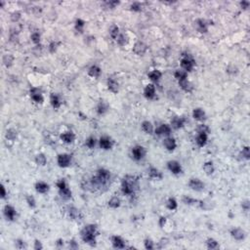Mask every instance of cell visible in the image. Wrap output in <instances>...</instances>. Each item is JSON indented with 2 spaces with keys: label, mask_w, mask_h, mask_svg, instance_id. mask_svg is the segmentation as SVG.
<instances>
[{
  "label": "cell",
  "mask_w": 250,
  "mask_h": 250,
  "mask_svg": "<svg viewBox=\"0 0 250 250\" xmlns=\"http://www.w3.org/2000/svg\"><path fill=\"white\" fill-rule=\"evenodd\" d=\"M189 186L191 190L197 191H200L204 189V184L199 179H191V181L189 182Z\"/></svg>",
  "instance_id": "7"
},
{
  "label": "cell",
  "mask_w": 250,
  "mask_h": 250,
  "mask_svg": "<svg viewBox=\"0 0 250 250\" xmlns=\"http://www.w3.org/2000/svg\"><path fill=\"white\" fill-rule=\"evenodd\" d=\"M184 123H185V118H183V117L175 116V117H173V119L171 120V125L174 129H180V128L184 126Z\"/></svg>",
  "instance_id": "15"
},
{
  "label": "cell",
  "mask_w": 250,
  "mask_h": 250,
  "mask_svg": "<svg viewBox=\"0 0 250 250\" xmlns=\"http://www.w3.org/2000/svg\"><path fill=\"white\" fill-rule=\"evenodd\" d=\"M74 134L72 132H66L61 135V139H62L64 142L66 143V144H69V143H72L73 140H74Z\"/></svg>",
  "instance_id": "22"
},
{
  "label": "cell",
  "mask_w": 250,
  "mask_h": 250,
  "mask_svg": "<svg viewBox=\"0 0 250 250\" xmlns=\"http://www.w3.org/2000/svg\"><path fill=\"white\" fill-rule=\"evenodd\" d=\"M34 249H42V244H41V242L40 241H38V240H36V241L34 242Z\"/></svg>",
  "instance_id": "58"
},
{
  "label": "cell",
  "mask_w": 250,
  "mask_h": 250,
  "mask_svg": "<svg viewBox=\"0 0 250 250\" xmlns=\"http://www.w3.org/2000/svg\"><path fill=\"white\" fill-rule=\"evenodd\" d=\"M165 223H166V218L165 217H161L159 219V226L160 227H163L165 225Z\"/></svg>",
  "instance_id": "60"
},
{
  "label": "cell",
  "mask_w": 250,
  "mask_h": 250,
  "mask_svg": "<svg viewBox=\"0 0 250 250\" xmlns=\"http://www.w3.org/2000/svg\"><path fill=\"white\" fill-rule=\"evenodd\" d=\"M49 49H50V52H51V53H54V52H55L56 49H57V43H56V42H52V43H51Z\"/></svg>",
  "instance_id": "56"
},
{
  "label": "cell",
  "mask_w": 250,
  "mask_h": 250,
  "mask_svg": "<svg viewBox=\"0 0 250 250\" xmlns=\"http://www.w3.org/2000/svg\"><path fill=\"white\" fill-rule=\"evenodd\" d=\"M60 194L61 197L63 198H65V199H69V198L72 197V191L69 189V187H66L65 189H63V190L60 191Z\"/></svg>",
  "instance_id": "34"
},
{
  "label": "cell",
  "mask_w": 250,
  "mask_h": 250,
  "mask_svg": "<svg viewBox=\"0 0 250 250\" xmlns=\"http://www.w3.org/2000/svg\"><path fill=\"white\" fill-rule=\"evenodd\" d=\"M48 189H49V186L44 182H38L35 184V190L40 194H45Z\"/></svg>",
  "instance_id": "20"
},
{
  "label": "cell",
  "mask_w": 250,
  "mask_h": 250,
  "mask_svg": "<svg viewBox=\"0 0 250 250\" xmlns=\"http://www.w3.org/2000/svg\"><path fill=\"white\" fill-rule=\"evenodd\" d=\"M100 147L104 150H110L113 147V142H111L110 138L102 137L100 139Z\"/></svg>",
  "instance_id": "16"
},
{
  "label": "cell",
  "mask_w": 250,
  "mask_h": 250,
  "mask_svg": "<svg viewBox=\"0 0 250 250\" xmlns=\"http://www.w3.org/2000/svg\"><path fill=\"white\" fill-rule=\"evenodd\" d=\"M101 74V69L99 68L98 66H92L90 69H89V75L92 76V77H99Z\"/></svg>",
  "instance_id": "27"
},
{
  "label": "cell",
  "mask_w": 250,
  "mask_h": 250,
  "mask_svg": "<svg viewBox=\"0 0 250 250\" xmlns=\"http://www.w3.org/2000/svg\"><path fill=\"white\" fill-rule=\"evenodd\" d=\"M248 205H249V203H248V201H246V202H244V203H242V207L244 208L245 210H248Z\"/></svg>",
  "instance_id": "63"
},
{
  "label": "cell",
  "mask_w": 250,
  "mask_h": 250,
  "mask_svg": "<svg viewBox=\"0 0 250 250\" xmlns=\"http://www.w3.org/2000/svg\"><path fill=\"white\" fill-rule=\"evenodd\" d=\"M131 9H132L133 11L139 12L142 10V5H141L139 2H134L133 4L131 5Z\"/></svg>",
  "instance_id": "47"
},
{
  "label": "cell",
  "mask_w": 250,
  "mask_h": 250,
  "mask_svg": "<svg viewBox=\"0 0 250 250\" xmlns=\"http://www.w3.org/2000/svg\"><path fill=\"white\" fill-rule=\"evenodd\" d=\"M194 61L190 56H186L181 61V66L185 69V72H191V69H194Z\"/></svg>",
  "instance_id": "4"
},
{
  "label": "cell",
  "mask_w": 250,
  "mask_h": 250,
  "mask_svg": "<svg viewBox=\"0 0 250 250\" xmlns=\"http://www.w3.org/2000/svg\"><path fill=\"white\" fill-rule=\"evenodd\" d=\"M30 96H31V99L35 102V103H38V104H42L43 103V97H42V94H41V92L38 90L37 88H33L30 90Z\"/></svg>",
  "instance_id": "10"
},
{
  "label": "cell",
  "mask_w": 250,
  "mask_h": 250,
  "mask_svg": "<svg viewBox=\"0 0 250 250\" xmlns=\"http://www.w3.org/2000/svg\"><path fill=\"white\" fill-rule=\"evenodd\" d=\"M85 145H86V147H88L89 149H93V148H94V147L96 146V140H95V138H93V137L88 138V139L86 140Z\"/></svg>",
  "instance_id": "44"
},
{
  "label": "cell",
  "mask_w": 250,
  "mask_h": 250,
  "mask_svg": "<svg viewBox=\"0 0 250 250\" xmlns=\"http://www.w3.org/2000/svg\"><path fill=\"white\" fill-rule=\"evenodd\" d=\"M183 201H184L186 204H193V203L197 202V200L194 199V198L190 197H185L184 198H183Z\"/></svg>",
  "instance_id": "51"
},
{
  "label": "cell",
  "mask_w": 250,
  "mask_h": 250,
  "mask_svg": "<svg viewBox=\"0 0 250 250\" xmlns=\"http://www.w3.org/2000/svg\"><path fill=\"white\" fill-rule=\"evenodd\" d=\"M161 75H162L161 72H160L159 70H158V69L152 70V72H150L149 73V77H150V79L152 80V81H155V82L158 81V80L161 78Z\"/></svg>",
  "instance_id": "29"
},
{
  "label": "cell",
  "mask_w": 250,
  "mask_h": 250,
  "mask_svg": "<svg viewBox=\"0 0 250 250\" xmlns=\"http://www.w3.org/2000/svg\"><path fill=\"white\" fill-rule=\"evenodd\" d=\"M197 143L199 147H203L207 143V134L206 133H198L197 137Z\"/></svg>",
  "instance_id": "23"
},
{
  "label": "cell",
  "mask_w": 250,
  "mask_h": 250,
  "mask_svg": "<svg viewBox=\"0 0 250 250\" xmlns=\"http://www.w3.org/2000/svg\"><path fill=\"white\" fill-rule=\"evenodd\" d=\"M69 217L72 218L73 220H76L78 219L80 217V214H79V211L76 209L74 207H70L69 209Z\"/></svg>",
  "instance_id": "33"
},
{
  "label": "cell",
  "mask_w": 250,
  "mask_h": 250,
  "mask_svg": "<svg viewBox=\"0 0 250 250\" xmlns=\"http://www.w3.org/2000/svg\"><path fill=\"white\" fill-rule=\"evenodd\" d=\"M197 30L199 33H207V24L204 20H201V19L197 20Z\"/></svg>",
  "instance_id": "26"
},
{
  "label": "cell",
  "mask_w": 250,
  "mask_h": 250,
  "mask_svg": "<svg viewBox=\"0 0 250 250\" xmlns=\"http://www.w3.org/2000/svg\"><path fill=\"white\" fill-rule=\"evenodd\" d=\"M197 132L198 133H209V128H208V126H206V125H204V124H201L198 126L197 128Z\"/></svg>",
  "instance_id": "45"
},
{
  "label": "cell",
  "mask_w": 250,
  "mask_h": 250,
  "mask_svg": "<svg viewBox=\"0 0 250 250\" xmlns=\"http://www.w3.org/2000/svg\"><path fill=\"white\" fill-rule=\"evenodd\" d=\"M57 187H58V189H59V191H61V190H63V189L68 187V185H66L65 180H60V181L57 182Z\"/></svg>",
  "instance_id": "48"
},
{
  "label": "cell",
  "mask_w": 250,
  "mask_h": 250,
  "mask_svg": "<svg viewBox=\"0 0 250 250\" xmlns=\"http://www.w3.org/2000/svg\"><path fill=\"white\" fill-rule=\"evenodd\" d=\"M174 75H175V78H177L179 81H180V80L187 79L188 72H185V70H176V72H175Z\"/></svg>",
  "instance_id": "32"
},
{
  "label": "cell",
  "mask_w": 250,
  "mask_h": 250,
  "mask_svg": "<svg viewBox=\"0 0 250 250\" xmlns=\"http://www.w3.org/2000/svg\"><path fill=\"white\" fill-rule=\"evenodd\" d=\"M108 111V105L104 102H101L97 107V113L99 114H104Z\"/></svg>",
  "instance_id": "35"
},
{
  "label": "cell",
  "mask_w": 250,
  "mask_h": 250,
  "mask_svg": "<svg viewBox=\"0 0 250 250\" xmlns=\"http://www.w3.org/2000/svg\"><path fill=\"white\" fill-rule=\"evenodd\" d=\"M230 233H232L233 238L236 240H242L245 238V233L241 229H233L230 230Z\"/></svg>",
  "instance_id": "17"
},
{
  "label": "cell",
  "mask_w": 250,
  "mask_h": 250,
  "mask_svg": "<svg viewBox=\"0 0 250 250\" xmlns=\"http://www.w3.org/2000/svg\"><path fill=\"white\" fill-rule=\"evenodd\" d=\"M138 188V180L134 176H126L123 181L122 186H121V191L126 195H132L135 193V191Z\"/></svg>",
  "instance_id": "2"
},
{
  "label": "cell",
  "mask_w": 250,
  "mask_h": 250,
  "mask_svg": "<svg viewBox=\"0 0 250 250\" xmlns=\"http://www.w3.org/2000/svg\"><path fill=\"white\" fill-rule=\"evenodd\" d=\"M105 4L108 5V7H110V8L113 9V8H114L116 5L119 4V2H118V1H110V2H107Z\"/></svg>",
  "instance_id": "55"
},
{
  "label": "cell",
  "mask_w": 250,
  "mask_h": 250,
  "mask_svg": "<svg viewBox=\"0 0 250 250\" xmlns=\"http://www.w3.org/2000/svg\"><path fill=\"white\" fill-rule=\"evenodd\" d=\"M84 21H82L81 19H77L75 22V28L78 31H80V33H82V30H83V27H84Z\"/></svg>",
  "instance_id": "43"
},
{
  "label": "cell",
  "mask_w": 250,
  "mask_h": 250,
  "mask_svg": "<svg viewBox=\"0 0 250 250\" xmlns=\"http://www.w3.org/2000/svg\"><path fill=\"white\" fill-rule=\"evenodd\" d=\"M144 95L147 99H153L155 96V87L152 84H149L146 86L145 90H144Z\"/></svg>",
  "instance_id": "11"
},
{
  "label": "cell",
  "mask_w": 250,
  "mask_h": 250,
  "mask_svg": "<svg viewBox=\"0 0 250 250\" xmlns=\"http://www.w3.org/2000/svg\"><path fill=\"white\" fill-rule=\"evenodd\" d=\"M13 60H14L13 56L12 55H8V54L3 57V63H4V65L6 66H10L12 65V63H13Z\"/></svg>",
  "instance_id": "39"
},
{
  "label": "cell",
  "mask_w": 250,
  "mask_h": 250,
  "mask_svg": "<svg viewBox=\"0 0 250 250\" xmlns=\"http://www.w3.org/2000/svg\"><path fill=\"white\" fill-rule=\"evenodd\" d=\"M58 245H62V244H64V241L62 242V239H60V240H58V243H57Z\"/></svg>",
  "instance_id": "64"
},
{
  "label": "cell",
  "mask_w": 250,
  "mask_h": 250,
  "mask_svg": "<svg viewBox=\"0 0 250 250\" xmlns=\"http://www.w3.org/2000/svg\"><path fill=\"white\" fill-rule=\"evenodd\" d=\"M193 116L197 120H203L205 119V113L201 108H194L193 111Z\"/></svg>",
  "instance_id": "21"
},
{
  "label": "cell",
  "mask_w": 250,
  "mask_h": 250,
  "mask_svg": "<svg viewBox=\"0 0 250 250\" xmlns=\"http://www.w3.org/2000/svg\"><path fill=\"white\" fill-rule=\"evenodd\" d=\"M27 203H28V205H30V207H34L35 206V200H34L33 197H31V195H28V197H27Z\"/></svg>",
  "instance_id": "53"
},
{
  "label": "cell",
  "mask_w": 250,
  "mask_h": 250,
  "mask_svg": "<svg viewBox=\"0 0 250 250\" xmlns=\"http://www.w3.org/2000/svg\"><path fill=\"white\" fill-rule=\"evenodd\" d=\"M70 160H72V158L70 155H66V153H63V155H60L58 156V164H59L60 167H68V166L70 164Z\"/></svg>",
  "instance_id": "6"
},
{
  "label": "cell",
  "mask_w": 250,
  "mask_h": 250,
  "mask_svg": "<svg viewBox=\"0 0 250 250\" xmlns=\"http://www.w3.org/2000/svg\"><path fill=\"white\" fill-rule=\"evenodd\" d=\"M179 85H180V87L186 92H191V90H193V86H191V83L188 81V79L180 80V81H179Z\"/></svg>",
  "instance_id": "24"
},
{
  "label": "cell",
  "mask_w": 250,
  "mask_h": 250,
  "mask_svg": "<svg viewBox=\"0 0 250 250\" xmlns=\"http://www.w3.org/2000/svg\"><path fill=\"white\" fill-rule=\"evenodd\" d=\"M155 134L156 135H165V136H168L171 134V127L169 126L167 124H162L160 125L158 128H156L155 130Z\"/></svg>",
  "instance_id": "9"
},
{
  "label": "cell",
  "mask_w": 250,
  "mask_h": 250,
  "mask_svg": "<svg viewBox=\"0 0 250 250\" xmlns=\"http://www.w3.org/2000/svg\"><path fill=\"white\" fill-rule=\"evenodd\" d=\"M133 51L137 54V55L143 56L147 51V45L143 42H137L133 48Z\"/></svg>",
  "instance_id": "12"
},
{
  "label": "cell",
  "mask_w": 250,
  "mask_h": 250,
  "mask_svg": "<svg viewBox=\"0 0 250 250\" xmlns=\"http://www.w3.org/2000/svg\"><path fill=\"white\" fill-rule=\"evenodd\" d=\"M50 102H51V105H52V107L54 108H59L61 107L60 98H59V96L56 95V94H51V96H50Z\"/></svg>",
  "instance_id": "25"
},
{
  "label": "cell",
  "mask_w": 250,
  "mask_h": 250,
  "mask_svg": "<svg viewBox=\"0 0 250 250\" xmlns=\"http://www.w3.org/2000/svg\"><path fill=\"white\" fill-rule=\"evenodd\" d=\"M35 161H36L37 164H39V165H45L46 161H47L46 156L44 155H42V153H40V155H38L36 156V158H35Z\"/></svg>",
  "instance_id": "37"
},
{
  "label": "cell",
  "mask_w": 250,
  "mask_h": 250,
  "mask_svg": "<svg viewBox=\"0 0 250 250\" xmlns=\"http://www.w3.org/2000/svg\"><path fill=\"white\" fill-rule=\"evenodd\" d=\"M149 175L150 178L153 179H162V174L161 172H159L158 169L155 167H150L149 170Z\"/></svg>",
  "instance_id": "28"
},
{
  "label": "cell",
  "mask_w": 250,
  "mask_h": 250,
  "mask_svg": "<svg viewBox=\"0 0 250 250\" xmlns=\"http://www.w3.org/2000/svg\"><path fill=\"white\" fill-rule=\"evenodd\" d=\"M145 247H146V249H149V250L153 249V247H155V246H153V242L150 239H146L145 240Z\"/></svg>",
  "instance_id": "50"
},
{
  "label": "cell",
  "mask_w": 250,
  "mask_h": 250,
  "mask_svg": "<svg viewBox=\"0 0 250 250\" xmlns=\"http://www.w3.org/2000/svg\"><path fill=\"white\" fill-rule=\"evenodd\" d=\"M142 129L148 134H152L153 132V126L150 121H144L142 123Z\"/></svg>",
  "instance_id": "30"
},
{
  "label": "cell",
  "mask_w": 250,
  "mask_h": 250,
  "mask_svg": "<svg viewBox=\"0 0 250 250\" xmlns=\"http://www.w3.org/2000/svg\"><path fill=\"white\" fill-rule=\"evenodd\" d=\"M240 5H241V7H242L243 9H246V8H248L249 2H248V1H242V2H240Z\"/></svg>",
  "instance_id": "62"
},
{
  "label": "cell",
  "mask_w": 250,
  "mask_h": 250,
  "mask_svg": "<svg viewBox=\"0 0 250 250\" xmlns=\"http://www.w3.org/2000/svg\"><path fill=\"white\" fill-rule=\"evenodd\" d=\"M96 226L95 225H88L81 230V238L85 243L90 245L96 244Z\"/></svg>",
  "instance_id": "3"
},
{
  "label": "cell",
  "mask_w": 250,
  "mask_h": 250,
  "mask_svg": "<svg viewBox=\"0 0 250 250\" xmlns=\"http://www.w3.org/2000/svg\"><path fill=\"white\" fill-rule=\"evenodd\" d=\"M16 244H17V248L19 249H23V248H25V243L22 241V240H18L17 242H16Z\"/></svg>",
  "instance_id": "57"
},
{
  "label": "cell",
  "mask_w": 250,
  "mask_h": 250,
  "mask_svg": "<svg viewBox=\"0 0 250 250\" xmlns=\"http://www.w3.org/2000/svg\"><path fill=\"white\" fill-rule=\"evenodd\" d=\"M31 40H33V42L35 43V44L39 43V41H40V34L38 33H33V34H31Z\"/></svg>",
  "instance_id": "46"
},
{
  "label": "cell",
  "mask_w": 250,
  "mask_h": 250,
  "mask_svg": "<svg viewBox=\"0 0 250 250\" xmlns=\"http://www.w3.org/2000/svg\"><path fill=\"white\" fill-rule=\"evenodd\" d=\"M206 245H207V247L209 248V249H215V248L218 247V242L216 241L215 239L209 238V239L206 240Z\"/></svg>",
  "instance_id": "38"
},
{
  "label": "cell",
  "mask_w": 250,
  "mask_h": 250,
  "mask_svg": "<svg viewBox=\"0 0 250 250\" xmlns=\"http://www.w3.org/2000/svg\"><path fill=\"white\" fill-rule=\"evenodd\" d=\"M4 214L6 218H7L8 220L13 221L15 219L16 217V210L14 207H12L11 205H6L5 208H4Z\"/></svg>",
  "instance_id": "13"
},
{
  "label": "cell",
  "mask_w": 250,
  "mask_h": 250,
  "mask_svg": "<svg viewBox=\"0 0 250 250\" xmlns=\"http://www.w3.org/2000/svg\"><path fill=\"white\" fill-rule=\"evenodd\" d=\"M167 166H168V169L173 173V174H179V173L182 172V167H181L180 163L178 161H176V160H171V161H169L167 163Z\"/></svg>",
  "instance_id": "8"
},
{
  "label": "cell",
  "mask_w": 250,
  "mask_h": 250,
  "mask_svg": "<svg viewBox=\"0 0 250 250\" xmlns=\"http://www.w3.org/2000/svg\"><path fill=\"white\" fill-rule=\"evenodd\" d=\"M110 33H111V36L113 37V39H116L118 37V33H119V28H118L116 25H113L111 28Z\"/></svg>",
  "instance_id": "42"
},
{
  "label": "cell",
  "mask_w": 250,
  "mask_h": 250,
  "mask_svg": "<svg viewBox=\"0 0 250 250\" xmlns=\"http://www.w3.org/2000/svg\"><path fill=\"white\" fill-rule=\"evenodd\" d=\"M241 155H242V156H243V158H244L245 159H249V158H250V152H249V148H248V147H245V148L242 150Z\"/></svg>",
  "instance_id": "49"
},
{
  "label": "cell",
  "mask_w": 250,
  "mask_h": 250,
  "mask_svg": "<svg viewBox=\"0 0 250 250\" xmlns=\"http://www.w3.org/2000/svg\"><path fill=\"white\" fill-rule=\"evenodd\" d=\"M1 197L2 198H5V197H6V190H5V187L3 185H1Z\"/></svg>",
  "instance_id": "61"
},
{
  "label": "cell",
  "mask_w": 250,
  "mask_h": 250,
  "mask_svg": "<svg viewBox=\"0 0 250 250\" xmlns=\"http://www.w3.org/2000/svg\"><path fill=\"white\" fill-rule=\"evenodd\" d=\"M164 147L166 149H167L168 150H170V152H172V150H174L176 149V147H177V144H176V141L173 139V138H167V139H165L164 140Z\"/></svg>",
  "instance_id": "18"
},
{
  "label": "cell",
  "mask_w": 250,
  "mask_h": 250,
  "mask_svg": "<svg viewBox=\"0 0 250 250\" xmlns=\"http://www.w3.org/2000/svg\"><path fill=\"white\" fill-rule=\"evenodd\" d=\"M69 247L72 249H76V248H78V245L76 244V242L74 240H72V241H69Z\"/></svg>",
  "instance_id": "59"
},
{
  "label": "cell",
  "mask_w": 250,
  "mask_h": 250,
  "mask_svg": "<svg viewBox=\"0 0 250 250\" xmlns=\"http://www.w3.org/2000/svg\"><path fill=\"white\" fill-rule=\"evenodd\" d=\"M111 242H113V245L115 248L117 249H123L125 247V242L124 240L120 238V236H114L111 238Z\"/></svg>",
  "instance_id": "14"
},
{
  "label": "cell",
  "mask_w": 250,
  "mask_h": 250,
  "mask_svg": "<svg viewBox=\"0 0 250 250\" xmlns=\"http://www.w3.org/2000/svg\"><path fill=\"white\" fill-rule=\"evenodd\" d=\"M117 42L119 45H125V43H126V38L123 34H120L119 37H117Z\"/></svg>",
  "instance_id": "52"
},
{
  "label": "cell",
  "mask_w": 250,
  "mask_h": 250,
  "mask_svg": "<svg viewBox=\"0 0 250 250\" xmlns=\"http://www.w3.org/2000/svg\"><path fill=\"white\" fill-rule=\"evenodd\" d=\"M21 18V14L19 12H15V13H13L12 16H11V19H12V21L13 22H18L19 19Z\"/></svg>",
  "instance_id": "54"
},
{
  "label": "cell",
  "mask_w": 250,
  "mask_h": 250,
  "mask_svg": "<svg viewBox=\"0 0 250 250\" xmlns=\"http://www.w3.org/2000/svg\"><path fill=\"white\" fill-rule=\"evenodd\" d=\"M132 155L135 160H141L146 155V150L142 146H136L132 149Z\"/></svg>",
  "instance_id": "5"
},
{
  "label": "cell",
  "mask_w": 250,
  "mask_h": 250,
  "mask_svg": "<svg viewBox=\"0 0 250 250\" xmlns=\"http://www.w3.org/2000/svg\"><path fill=\"white\" fill-rule=\"evenodd\" d=\"M111 180V173L105 169H99L96 175L91 179V184L93 187L102 189L107 187Z\"/></svg>",
  "instance_id": "1"
},
{
  "label": "cell",
  "mask_w": 250,
  "mask_h": 250,
  "mask_svg": "<svg viewBox=\"0 0 250 250\" xmlns=\"http://www.w3.org/2000/svg\"><path fill=\"white\" fill-rule=\"evenodd\" d=\"M16 137H17V132H16L14 129H9L7 131L6 138H7L9 141H14L16 139Z\"/></svg>",
  "instance_id": "40"
},
{
  "label": "cell",
  "mask_w": 250,
  "mask_h": 250,
  "mask_svg": "<svg viewBox=\"0 0 250 250\" xmlns=\"http://www.w3.org/2000/svg\"><path fill=\"white\" fill-rule=\"evenodd\" d=\"M108 87L113 93H117L118 91V83L115 79L113 77H110L108 79Z\"/></svg>",
  "instance_id": "19"
},
{
  "label": "cell",
  "mask_w": 250,
  "mask_h": 250,
  "mask_svg": "<svg viewBox=\"0 0 250 250\" xmlns=\"http://www.w3.org/2000/svg\"><path fill=\"white\" fill-rule=\"evenodd\" d=\"M203 170H204V172L206 173L207 175H211L214 172V165H213V163L211 162V161L206 162L203 165Z\"/></svg>",
  "instance_id": "31"
},
{
  "label": "cell",
  "mask_w": 250,
  "mask_h": 250,
  "mask_svg": "<svg viewBox=\"0 0 250 250\" xmlns=\"http://www.w3.org/2000/svg\"><path fill=\"white\" fill-rule=\"evenodd\" d=\"M119 205H120L119 198H117L115 197H113L110 201H108V206L111 207V208H117V207H119Z\"/></svg>",
  "instance_id": "36"
},
{
  "label": "cell",
  "mask_w": 250,
  "mask_h": 250,
  "mask_svg": "<svg viewBox=\"0 0 250 250\" xmlns=\"http://www.w3.org/2000/svg\"><path fill=\"white\" fill-rule=\"evenodd\" d=\"M177 201L175 200V198H169L167 201V207L170 210H175L177 208Z\"/></svg>",
  "instance_id": "41"
}]
</instances>
